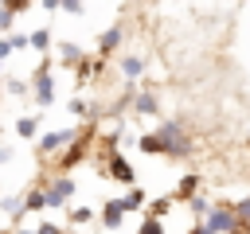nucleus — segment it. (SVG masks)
<instances>
[{
    "label": "nucleus",
    "instance_id": "1",
    "mask_svg": "<svg viewBox=\"0 0 250 234\" xmlns=\"http://www.w3.org/2000/svg\"><path fill=\"white\" fill-rule=\"evenodd\" d=\"M156 140H160V156H176V160H184V156H191V136H188V125L184 121H156Z\"/></svg>",
    "mask_w": 250,
    "mask_h": 234
},
{
    "label": "nucleus",
    "instance_id": "2",
    "mask_svg": "<svg viewBox=\"0 0 250 234\" xmlns=\"http://www.w3.org/2000/svg\"><path fill=\"white\" fill-rule=\"evenodd\" d=\"M51 58L43 55L39 62H35V70H31V94H35V101L39 105H51L55 101V78H51Z\"/></svg>",
    "mask_w": 250,
    "mask_h": 234
},
{
    "label": "nucleus",
    "instance_id": "3",
    "mask_svg": "<svg viewBox=\"0 0 250 234\" xmlns=\"http://www.w3.org/2000/svg\"><path fill=\"white\" fill-rule=\"evenodd\" d=\"M203 226L211 234H230L238 226V214H234V203H215L207 214H203Z\"/></svg>",
    "mask_w": 250,
    "mask_h": 234
},
{
    "label": "nucleus",
    "instance_id": "4",
    "mask_svg": "<svg viewBox=\"0 0 250 234\" xmlns=\"http://www.w3.org/2000/svg\"><path fill=\"white\" fill-rule=\"evenodd\" d=\"M74 191H78V183H74L70 176H55L51 183H43V195H47V211H59L66 199H74Z\"/></svg>",
    "mask_w": 250,
    "mask_h": 234
},
{
    "label": "nucleus",
    "instance_id": "5",
    "mask_svg": "<svg viewBox=\"0 0 250 234\" xmlns=\"http://www.w3.org/2000/svg\"><path fill=\"white\" fill-rule=\"evenodd\" d=\"M105 172H109L117 183H125V187H137V172H133V164H129L121 152H113V156L105 160Z\"/></svg>",
    "mask_w": 250,
    "mask_h": 234
},
{
    "label": "nucleus",
    "instance_id": "6",
    "mask_svg": "<svg viewBox=\"0 0 250 234\" xmlns=\"http://www.w3.org/2000/svg\"><path fill=\"white\" fill-rule=\"evenodd\" d=\"M78 133H82V129H59V133H47V136L39 140V156H51L55 148L74 144V140H78Z\"/></svg>",
    "mask_w": 250,
    "mask_h": 234
},
{
    "label": "nucleus",
    "instance_id": "7",
    "mask_svg": "<svg viewBox=\"0 0 250 234\" xmlns=\"http://www.w3.org/2000/svg\"><path fill=\"white\" fill-rule=\"evenodd\" d=\"M98 222H102L105 230H121V226H125V203H121V199H105Z\"/></svg>",
    "mask_w": 250,
    "mask_h": 234
},
{
    "label": "nucleus",
    "instance_id": "8",
    "mask_svg": "<svg viewBox=\"0 0 250 234\" xmlns=\"http://www.w3.org/2000/svg\"><path fill=\"white\" fill-rule=\"evenodd\" d=\"M27 8H31L27 0H8V4L0 8V39H8V35H12V20H16L20 12H27Z\"/></svg>",
    "mask_w": 250,
    "mask_h": 234
},
{
    "label": "nucleus",
    "instance_id": "9",
    "mask_svg": "<svg viewBox=\"0 0 250 234\" xmlns=\"http://www.w3.org/2000/svg\"><path fill=\"white\" fill-rule=\"evenodd\" d=\"M156 109H160V98H156L152 90H137L133 113H137V117H156Z\"/></svg>",
    "mask_w": 250,
    "mask_h": 234
},
{
    "label": "nucleus",
    "instance_id": "10",
    "mask_svg": "<svg viewBox=\"0 0 250 234\" xmlns=\"http://www.w3.org/2000/svg\"><path fill=\"white\" fill-rule=\"evenodd\" d=\"M199 176L195 172H188V176H180V183H176V191H172V199H180V203H191L195 199V191H199Z\"/></svg>",
    "mask_w": 250,
    "mask_h": 234
},
{
    "label": "nucleus",
    "instance_id": "11",
    "mask_svg": "<svg viewBox=\"0 0 250 234\" xmlns=\"http://www.w3.org/2000/svg\"><path fill=\"white\" fill-rule=\"evenodd\" d=\"M172 203H176L172 195H160V199H148V203H145V218H156V222H164V218H168V211H172Z\"/></svg>",
    "mask_w": 250,
    "mask_h": 234
},
{
    "label": "nucleus",
    "instance_id": "12",
    "mask_svg": "<svg viewBox=\"0 0 250 234\" xmlns=\"http://www.w3.org/2000/svg\"><path fill=\"white\" fill-rule=\"evenodd\" d=\"M121 35H125V27H121V23H113L109 31H102V39H98V55H102V58H105V55H113V47L121 43Z\"/></svg>",
    "mask_w": 250,
    "mask_h": 234
},
{
    "label": "nucleus",
    "instance_id": "13",
    "mask_svg": "<svg viewBox=\"0 0 250 234\" xmlns=\"http://www.w3.org/2000/svg\"><path fill=\"white\" fill-rule=\"evenodd\" d=\"M55 55H59V62H62V66H78V62L86 58L78 43H59V47H55Z\"/></svg>",
    "mask_w": 250,
    "mask_h": 234
},
{
    "label": "nucleus",
    "instance_id": "14",
    "mask_svg": "<svg viewBox=\"0 0 250 234\" xmlns=\"http://www.w3.org/2000/svg\"><path fill=\"white\" fill-rule=\"evenodd\" d=\"M43 207H47V195H43V179H39L23 191V211H43Z\"/></svg>",
    "mask_w": 250,
    "mask_h": 234
},
{
    "label": "nucleus",
    "instance_id": "15",
    "mask_svg": "<svg viewBox=\"0 0 250 234\" xmlns=\"http://www.w3.org/2000/svg\"><path fill=\"white\" fill-rule=\"evenodd\" d=\"M117 66H121V74H125L129 82L145 74V58H137V55H121V62H117Z\"/></svg>",
    "mask_w": 250,
    "mask_h": 234
},
{
    "label": "nucleus",
    "instance_id": "16",
    "mask_svg": "<svg viewBox=\"0 0 250 234\" xmlns=\"http://www.w3.org/2000/svg\"><path fill=\"white\" fill-rule=\"evenodd\" d=\"M39 121H43V117H39V113H23V117H20V121H16V133H20V136H23V140H31V136H35V133H39Z\"/></svg>",
    "mask_w": 250,
    "mask_h": 234
},
{
    "label": "nucleus",
    "instance_id": "17",
    "mask_svg": "<svg viewBox=\"0 0 250 234\" xmlns=\"http://www.w3.org/2000/svg\"><path fill=\"white\" fill-rule=\"evenodd\" d=\"M27 47H35L39 55H47V47H51V31H47V27H35V31L27 35Z\"/></svg>",
    "mask_w": 250,
    "mask_h": 234
},
{
    "label": "nucleus",
    "instance_id": "18",
    "mask_svg": "<svg viewBox=\"0 0 250 234\" xmlns=\"http://www.w3.org/2000/svg\"><path fill=\"white\" fill-rule=\"evenodd\" d=\"M121 203H125V211H141V207H145V191H141V187H129V191L121 195Z\"/></svg>",
    "mask_w": 250,
    "mask_h": 234
},
{
    "label": "nucleus",
    "instance_id": "19",
    "mask_svg": "<svg viewBox=\"0 0 250 234\" xmlns=\"http://www.w3.org/2000/svg\"><path fill=\"white\" fill-rule=\"evenodd\" d=\"M4 90H8L12 98H23V94H31V82H23V78H8Z\"/></svg>",
    "mask_w": 250,
    "mask_h": 234
},
{
    "label": "nucleus",
    "instance_id": "20",
    "mask_svg": "<svg viewBox=\"0 0 250 234\" xmlns=\"http://www.w3.org/2000/svg\"><path fill=\"white\" fill-rule=\"evenodd\" d=\"M94 218H98L94 207H74V211H70V222H74V226H86V222H94Z\"/></svg>",
    "mask_w": 250,
    "mask_h": 234
},
{
    "label": "nucleus",
    "instance_id": "21",
    "mask_svg": "<svg viewBox=\"0 0 250 234\" xmlns=\"http://www.w3.org/2000/svg\"><path fill=\"white\" fill-rule=\"evenodd\" d=\"M137 234H164V222H156V218H141Z\"/></svg>",
    "mask_w": 250,
    "mask_h": 234
},
{
    "label": "nucleus",
    "instance_id": "22",
    "mask_svg": "<svg viewBox=\"0 0 250 234\" xmlns=\"http://www.w3.org/2000/svg\"><path fill=\"white\" fill-rule=\"evenodd\" d=\"M234 214H238V222H242V226H250V195L234 203Z\"/></svg>",
    "mask_w": 250,
    "mask_h": 234
},
{
    "label": "nucleus",
    "instance_id": "23",
    "mask_svg": "<svg viewBox=\"0 0 250 234\" xmlns=\"http://www.w3.org/2000/svg\"><path fill=\"white\" fill-rule=\"evenodd\" d=\"M8 43H12V51H23V47H27V35H23V31H12Z\"/></svg>",
    "mask_w": 250,
    "mask_h": 234
},
{
    "label": "nucleus",
    "instance_id": "24",
    "mask_svg": "<svg viewBox=\"0 0 250 234\" xmlns=\"http://www.w3.org/2000/svg\"><path fill=\"white\" fill-rule=\"evenodd\" d=\"M59 12H66V16H82L86 8H82V4H74V0H66V4H59Z\"/></svg>",
    "mask_w": 250,
    "mask_h": 234
},
{
    "label": "nucleus",
    "instance_id": "25",
    "mask_svg": "<svg viewBox=\"0 0 250 234\" xmlns=\"http://www.w3.org/2000/svg\"><path fill=\"white\" fill-rule=\"evenodd\" d=\"M35 234H62V226H59V222H39Z\"/></svg>",
    "mask_w": 250,
    "mask_h": 234
},
{
    "label": "nucleus",
    "instance_id": "26",
    "mask_svg": "<svg viewBox=\"0 0 250 234\" xmlns=\"http://www.w3.org/2000/svg\"><path fill=\"white\" fill-rule=\"evenodd\" d=\"M12 156H16V152H12L8 144H0V164H12Z\"/></svg>",
    "mask_w": 250,
    "mask_h": 234
},
{
    "label": "nucleus",
    "instance_id": "27",
    "mask_svg": "<svg viewBox=\"0 0 250 234\" xmlns=\"http://www.w3.org/2000/svg\"><path fill=\"white\" fill-rule=\"evenodd\" d=\"M8 55H12V43H8V39H0V62H4Z\"/></svg>",
    "mask_w": 250,
    "mask_h": 234
},
{
    "label": "nucleus",
    "instance_id": "28",
    "mask_svg": "<svg viewBox=\"0 0 250 234\" xmlns=\"http://www.w3.org/2000/svg\"><path fill=\"white\" fill-rule=\"evenodd\" d=\"M191 234H211V230H207L203 222H195V226H191Z\"/></svg>",
    "mask_w": 250,
    "mask_h": 234
},
{
    "label": "nucleus",
    "instance_id": "29",
    "mask_svg": "<svg viewBox=\"0 0 250 234\" xmlns=\"http://www.w3.org/2000/svg\"><path fill=\"white\" fill-rule=\"evenodd\" d=\"M16 234H35V230H16Z\"/></svg>",
    "mask_w": 250,
    "mask_h": 234
}]
</instances>
